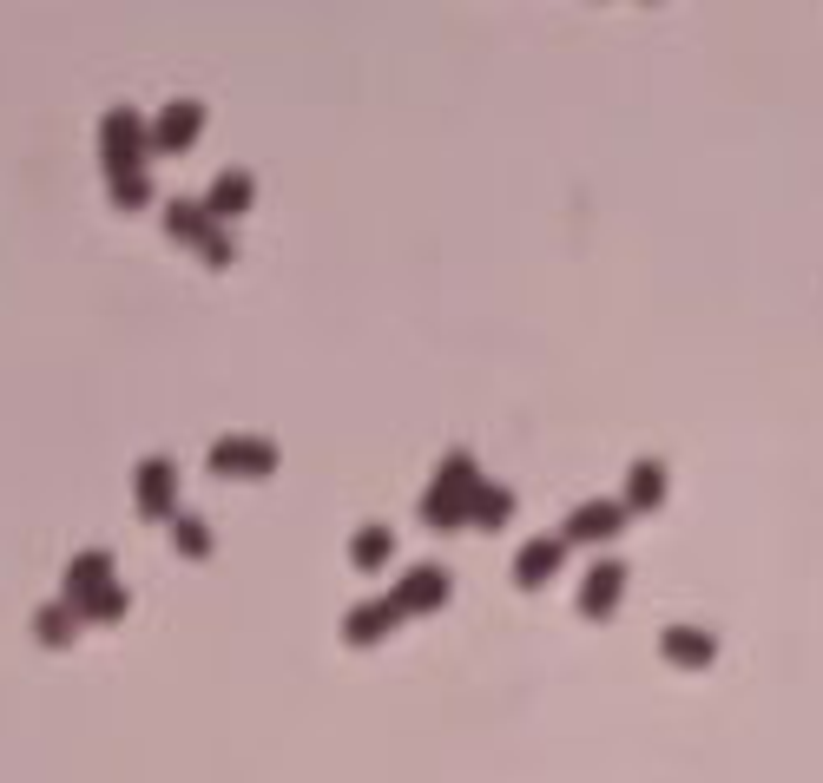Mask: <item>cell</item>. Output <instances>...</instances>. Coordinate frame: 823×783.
<instances>
[{
	"instance_id": "6da1fadb",
	"label": "cell",
	"mask_w": 823,
	"mask_h": 783,
	"mask_svg": "<svg viewBox=\"0 0 823 783\" xmlns=\"http://www.w3.org/2000/svg\"><path fill=\"white\" fill-rule=\"evenodd\" d=\"M185 132H198V112H185V106H178L172 119H165V139L178 145V139H185Z\"/></svg>"
}]
</instances>
